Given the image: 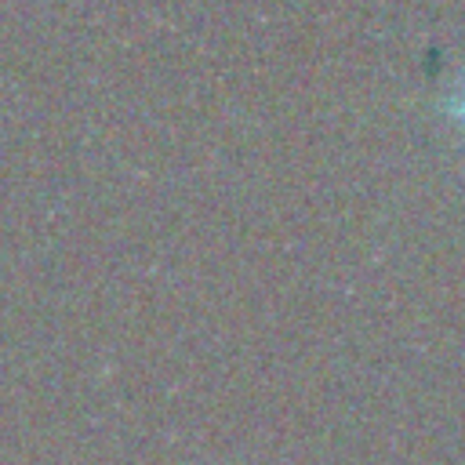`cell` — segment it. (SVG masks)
<instances>
[{"label": "cell", "mask_w": 465, "mask_h": 465, "mask_svg": "<svg viewBox=\"0 0 465 465\" xmlns=\"http://www.w3.org/2000/svg\"><path fill=\"white\" fill-rule=\"evenodd\" d=\"M447 113H450V120L465 131V73L458 76V84L450 87V98H447Z\"/></svg>", "instance_id": "1"}]
</instances>
